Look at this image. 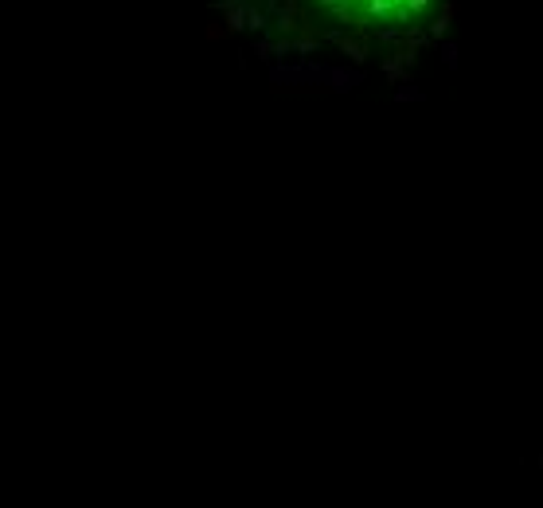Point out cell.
Here are the masks:
<instances>
[{"label": "cell", "instance_id": "1", "mask_svg": "<svg viewBox=\"0 0 543 508\" xmlns=\"http://www.w3.org/2000/svg\"><path fill=\"white\" fill-rule=\"evenodd\" d=\"M449 20H454V4H446V8H442V16L430 24V39H442V36H446V31H449Z\"/></svg>", "mask_w": 543, "mask_h": 508}, {"label": "cell", "instance_id": "2", "mask_svg": "<svg viewBox=\"0 0 543 508\" xmlns=\"http://www.w3.org/2000/svg\"><path fill=\"white\" fill-rule=\"evenodd\" d=\"M383 74H387L391 82H403L407 79V66L395 59V55H387V63H383Z\"/></svg>", "mask_w": 543, "mask_h": 508}, {"label": "cell", "instance_id": "3", "mask_svg": "<svg viewBox=\"0 0 543 508\" xmlns=\"http://www.w3.org/2000/svg\"><path fill=\"white\" fill-rule=\"evenodd\" d=\"M399 102H422V90H414V86H403V90H399Z\"/></svg>", "mask_w": 543, "mask_h": 508}, {"label": "cell", "instance_id": "4", "mask_svg": "<svg viewBox=\"0 0 543 508\" xmlns=\"http://www.w3.org/2000/svg\"><path fill=\"white\" fill-rule=\"evenodd\" d=\"M442 59H446V66H454V63H457V47H454V44L442 47Z\"/></svg>", "mask_w": 543, "mask_h": 508}]
</instances>
